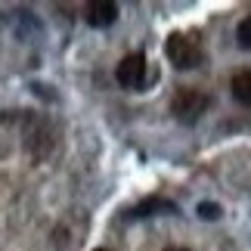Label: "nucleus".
Instances as JSON below:
<instances>
[{
  "label": "nucleus",
  "mask_w": 251,
  "mask_h": 251,
  "mask_svg": "<svg viewBox=\"0 0 251 251\" xmlns=\"http://www.w3.org/2000/svg\"><path fill=\"white\" fill-rule=\"evenodd\" d=\"M208 105L211 100L201 90H196V87H183V90L174 96V102H171V112L177 115V121L183 124H192V121H199L201 115L208 112Z\"/></svg>",
  "instance_id": "nucleus-2"
},
{
  "label": "nucleus",
  "mask_w": 251,
  "mask_h": 251,
  "mask_svg": "<svg viewBox=\"0 0 251 251\" xmlns=\"http://www.w3.org/2000/svg\"><path fill=\"white\" fill-rule=\"evenodd\" d=\"M115 78L124 90H140L143 84H146V56L143 53H130L124 56L118 62V69H115Z\"/></svg>",
  "instance_id": "nucleus-3"
},
{
  "label": "nucleus",
  "mask_w": 251,
  "mask_h": 251,
  "mask_svg": "<svg viewBox=\"0 0 251 251\" xmlns=\"http://www.w3.org/2000/svg\"><path fill=\"white\" fill-rule=\"evenodd\" d=\"M199 214L205 217V220H217L220 217V208L211 205V201H201V205H199Z\"/></svg>",
  "instance_id": "nucleus-8"
},
{
  "label": "nucleus",
  "mask_w": 251,
  "mask_h": 251,
  "mask_svg": "<svg viewBox=\"0 0 251 251\" xmlns=\"http://www.w3.org/2000/svg\"><path fill=\"white\" fill-rule=\"evenodd\" d=\"M84 19L93 28H105L118 19V3H112V0H93V3L84 6Z\"/></svg>",
  "instance_id": "nucleus-4"
},
{
  "label": "nucleus",
  "mask_w": 251,
  "mask_h": 251,
  "mask_svg": "<svg viewBox=\"0 0 251 251\" xmlns=\"http://www.w3.org/2000/svg\"><path fill=\"white\" fill-rule=\"evenodd\" d=\"M165 251H189V248H177V245H174V248H165Z\"/></svg>",
  "instance_id": "nucleus-9"
},
{
  "label": "nucleus",
  "mask_w": 251,
  "mask_h": 251,
  "mask_svg": "<svg viewBox=\"0 0 251 251\" xmlns=\"http://www.w3.org/2000/svg\"><path fill=\"white\" fill-rule=\"evenodd\" d=\"M236 41H239V47H245V50H251V16L239 22V28H236Z\"/></svg>",
  "instance_id": "nucleus-7"
},
{
  "label": "nucleus",
  "mask_w": 251,
  "mask_h": 251,
  "mask_svg": "<svg viewBox=\"0 0 251 251\" xmlns=\"http://www.w3.org/2000/svg\"><path fill=\"white\" fill-rule=\"evenodd\" d=\"M233 96L242 105H251V69H242L233 75Z\"/></svg>",
  "instance_id": "nucleus-6"
},
{
  "label": "nucleus",
  "mask_w": 251,
  "mask_h": 251,
  "mask_svg": "<svg viewBox=\"0 0 251 251\" xmlns=\"http://www.w3.org/2000/svg\"><path fill=\"white\" fill-rule=\"evenodd\" d=\"M165 53H168V59L174 62V69H180V72L199 69L201 59H205V50H201L199 37H196V34H180V31L168 37Z\"/></svg>",
  "instance_id": "nucleus-1"
},
{
  "label": "nucleus",
  "mask_w": 251,
  "mask_h": 251,
  "mask_svg": "<svg viewBox=\"0 0 251 251\" xmlns=\"http://www.w3.org/2000/svg\"><path fill=\"white\" fill-rule=\"evenodd\" d=\"M155 211H177V205H174V201H165V199H146L133 211H127V217H149V214H155Z\"/></svg>",
  "instance_id": "nucleus-5"
},
{
  "label": "nucleus",
  "mask_w": 251,
  "mask_h": 251,
  "mask_svg": "<svg viewBox=\"0 0 251 251\" xmlns=\"http://www.w3.org/2000/svg\"><path fill=\"white\" fill-rule=\"evenodd\" d=\"M96 251H105V248H96Z\"/></svg>",
  "instance_id": "nucleus-10"
}]
</instances>
